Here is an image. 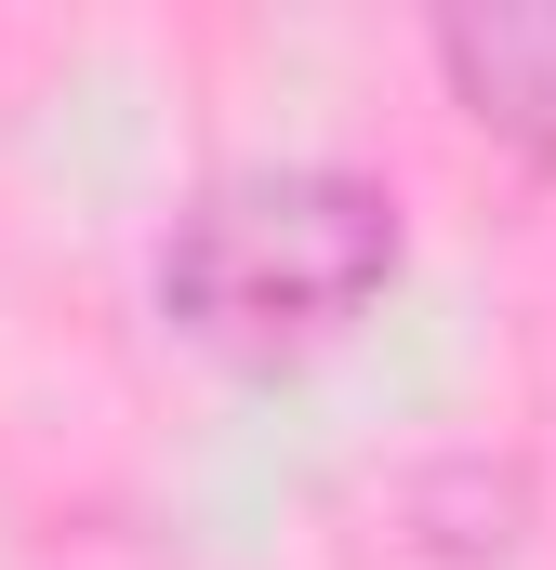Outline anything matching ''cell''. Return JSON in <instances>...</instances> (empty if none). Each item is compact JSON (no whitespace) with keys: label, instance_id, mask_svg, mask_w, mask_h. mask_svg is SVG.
I'll use <instances>...</instances> for the list:
<instances>
[{"label":"cell","instance_id":"6da1fadb","mask_svg":"<svg viewBox=\"0 0 556 570\" xmlns=\"http://www.w3.org/2000/svg\"><path fill=\"white\" fill-rule=\"evenodd\" d=\"M411 266V213L385 173L358 159H239L212 173L159 253H146V305L172 345L226 358V372H291L318 345H345Z\"/></svg>","mask_w":556,"mask_h":570},{"label":"cell","instance_id":"7a4b0ae2","mask_svg":"<svg viewBox=\"0 0 556 570\" xmlns=\"http://www.w3.org/2000/svg\"><path fill=\"white\" fill-rule=\"evenodd\" d=\"M424 67L450 120L504 146L517 173H556V0H450L424 13Z\"/></svg>","mask_w":556,"mask_h":570}]
</instances>
